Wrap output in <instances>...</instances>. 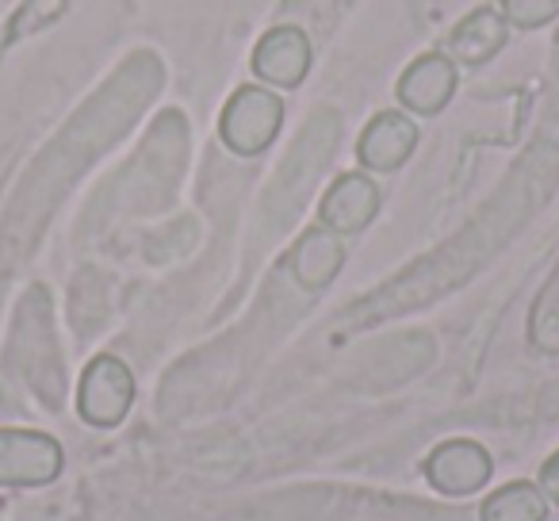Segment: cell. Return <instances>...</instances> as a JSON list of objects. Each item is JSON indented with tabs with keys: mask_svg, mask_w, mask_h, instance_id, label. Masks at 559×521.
Here are the masks:
<instances>
[{
	"mask_svg": "<svg viewBox=\"0 0 559 521\" xmlns=\"http://www.w3.org/2000/svg\"><path fill=\"white\" fill-rule=\"evenodd\" d=\"M414 146H418V123L403 111H380L360 131L357 157L372 173H395L411 162Z\"/></svg>",
	"mask_w": 559,
	"mask_h": 521,
	"instance_id": "obj_8",
	"label": "cell"
},
{
	"mask_svg": "<svg viewBox=\"0 0 559 521\" xmlns=\"http://www.w3.org/2000/svg\"><path fill=\"white\" fill-rule=\"evenodd\" d=\"M483 521H544L548 518V498L536 483H506L483 502Z\"/></svg>",
	"mask_w": 559,
	"mask_h": 521,
	"instance_id": "obj_11",
	"label": "cell"
},
{
	"mask_svg": "<svg viewBox=\"0 0 559 521\" xmlns=\"http://www.w3.org/2000/svg\"><path fill=\"white\" fill-rule=\"evenodd\" d=\"M452 93H456V62L449 55H437V50L414 58L395 85L399 104L406 111H414V116H437V111H444Z\"/></svg>",
	"mask_w": 559,
	"mask_h": 521,
	"instance_id": "obj_6",
	"label": "cell"
},
{
	"mask_svg": "<svg viewBox=\"0 0 559 521\" xmlns=\"http://www.w3.org/2000/svg\"><path fill=\"white\" fill-rule=\"evenodd\" d=\"M540 490L551 498V502L559 506V452H556V457L544 460V467H540Z\"/></svg>",
	"mask_w": 559,
	"mask_h": 521,
	"instance_id": "obj_14",
	"label": "cell"
},
{
	"mask_svg": "<svg viewBox=\"0 0 559 521\" xmlns=\"http://www.w3.org/2000/svg\"><path fill=\"white\" fill-rule=\"evenodd\" d=\"M495 460L479 441H444L429 452L426 460V479L433 483L441 495H475L483 483H490Z\"/></svg>",
	"mask_w": 559,
	"mask_h": 521,
	"instance_id": "obj_5",
	"label": "cell"
},
{
	"mask_svg": "<svg viewBox=\"0 0 559 521\" xmlns=\"http://www.w3.org/2000/svg\"><path fill=\"white\" fill-rule=\"evenodd\" d=\"M314 66L311 35L304 27L280 24L261 35L253 50V73L272 88H299Z\"/></svg>",
	"mask_w": 559,
	"mask_h": 521,
	"instance_id": "obj_4",
	"label": "cell"
},
{
	"mask_svg": "<svg viewBox=\"0 0 559 521\" xmlns=\"http://www.w3.org/2000/svg\"><path fill=\"white\" fill-rule=\"evenodd\" d=\"M498 12L510 27L536 32V27H548L559 16V0H498Z\"/></svg>",
	"mask_w": 559,
	"mask_h": 521,
	"instance_id": "obj_13",
	"label": "cell"
},
{
	"mask_svg": "<svg viewBox=\"0 0 559 521\" xmlns=\"http://www.w3.org/2000/svg\"><path fill=\"white\" fill-rule=\"evenodd\" d=\"M134 406V376L111 353H100L96 360H88V368L81 372L78 388V411L88 426L111 429L131 414Z\"/></svg>",
	"mask_w": 559,
	"mask_h": 521,
	"instance_id": "obj_2",
	"label": "cell"
},
{
	"mask_svg": "<svg viewBox=\"0 0 559 521\" xmlns=\"http://www.w3.org/2000/svg\"><path fill=\"white\" fill-rule=\"evenodd\" d=\"M376 215H380V185L368 173H342L319 203L322 226H330L342 238L360 234Z\"/></svg>",
	"mask_w": 559,
	"mask_h": 521,
	"instance_id": "obj_7",
	"label": "cell"
},
{
	"mask_svg": "<svg viewBox=\"0 0 559 521\" xmlns=\"http://www.w3.org/2000/svg\"><path fill=\"white\" fill-rule=\"evenodd\" d=\"M528 338L540 353H559V265L548 276V284L540 288L533 304V319H528Z\"/></svg>",
	"mask_w": 559,
	"mask_h": 521,
	"instance_id": "obj_12",
	"label": "cell"
},
{
	"mask_svg": "<svg viewBox=\"0 0 559 521\" xmlns=\"http://www.w3.org/2000/svg\"><path fill=\"white\" fill-rule=\"evenodd\" d=\"M288 269L296 276L299 288L322 292L337 281V273L345 269V241L342 234H334L330 226H311L299 234V241L288 253Z\"/></svg>",
	"mask_w": 559,
	"mask_h": 521,
	"instance_id": "obj_9",
	"label": "cell"
},
{
	"mask_svg": "<svg viewBox=\"0 0 559 521\" xmlns=\"http://www.w3.org/2000/svg\"><path fill=\"white\" fill-rule=\"evenodd\" d=\"M506 43H510V24L498 9L483 4L472 16H464L456 27H452L449 43H444V55L456 66H487L495 55H502Z\"/></svg>",
	"mask_w": 559,
	"mask_h": 521,
	"instance_id": "obj_10",
	"label": "cell"
},
{
	"mask_svg": "<svg viewBox=\"0 0 559 521\" xmlns=\"http://www.w3.org/2000/svg\"><path fill=\"white\" fill-rule=\"evenodd\" d=\"M62 445L39 429H0V487H47L58 479Z\"/></svg>",
	"mask_w": 559,
	"mask_h": 521,
	"instance_id": "obj_3",
	"label": "cell"
},
{
	"mask_svg": "<svg viewBox=\"0 0 559 521\" xmlns=\"http://www.w3.org/2000/svg\"><path fill=\"white\" fill-rule=\"evenodd\" d=\"M280 127H284V100L272 88L261 85H241L238 93L226 100L223 119H218V134L223 142L241 157H257L276 142Z\"/></svg>",
	"mask_w": 559,
	"mask_h": 521,
	"instance_id": "obj_1",
	"label": "cell"
}]
</instances>
